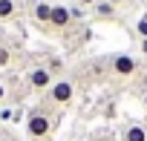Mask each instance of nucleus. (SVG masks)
<instances>
[{
    "label": "nucleus",
    "instance_id": "1",
    "mask_svg": "<svg viewBox=\"0 0 147 141\" xmlns=\"http://www.w3.org/2000/svg\"><path fill=\"white\" fill-rule=\"evenodd\" d=\"M52 130H55V118H52L46 109L35 107V109L29 112V118H26V132H29V138L40 141V138L52 135Z\"/></svg>",
    "mask_w": 147,
    "mask_h": 141
},
{
    "label": "nucleus",
    "instance_id": "2",
    "mask_svg": "<svg viewBox=\"0 0 147 141\" xmlns=\"http://www.w3.org/2000/svg\"><path fill=\"white\" fill-rule=\"evenodd\" d=\"M72 98H75V84L69 78H55V84L49 87V101L58 107H66Z\"/></svg>",
    "mask_w": 147,
    "mask_h": 141
},
{
    "label": "nucleus",
    "instance_id": "3",
    "mask_svg": "<svg viewBox=\"0 0 147 141\" xmlns=\"http://www.w3.org/2000/svg\"><path fill=\"white\" fill-rule=\"evenodd\" d=\"M110 69L118 75V78H130L133 72H138V58H133V55H124V52H118V55H110Z\"/></svg>",
    "mask_w": 147,
    "mask_h": 141
},
{
    "label": "nucleus",
    "instance_id": "4",
    "mask_svg": "<svg viewBox=\"0 0 147 141\" xmlns=\"http://www.w3.org/2000/svg\"><path fill=\"white\" fill-rule=\"evenodd\" d=\"M26 84H29V89H35V92H49V87L55 84V75L49 72L46 66H35V69H29L26 72Z\"/></svg>",
    "mask_w": 147,
    "mask_h": 141
},
{
    "label": "nucleus",
    "instance_id": "5",
    "mask_svg": "<svg viewBox=\"0 0 147 141\" xmlns=\"http://www.w3.org/2000/svg\"><path fill=\"white\" fill-rule=\"evenodd\" d=\"M72 23V15H69V6H52V23L55 29H66Z\"/></svg>",
    "mask_w": 147,
    "mask_h": 141
},
{
    "label": "nucleus",
    "instance_id": "6",
    "mask_svg": "<svg viewBox=\"0 0 147 141\" xmlns=\"http://www.w3.org/2000/svg\"><path fill=\"white\" fill-rule=\"evenodd\" d=\"M20 15V3L18 0H0V23H9Z\"/></svg>",
    "mask_w": 147,
    "mask_h": 141
},
{
    "label": "nucleus",
    "instance_id": "7",
    "mask_svg": "<svg viewBox=\"0 0 147 141\" xmlns=\"http://www.w3.org/2000/svg\"><path fill=\"white\" fill-rule=\"evenodd\" d=\"M121 141H147V130L141 124H130V127H124Z\"/></svg>",
    "mask_w": 147,
    "mask_h": 141
},
{
    "label": "nucleus",
    "instance_id": "8",
    "mask_svg": "<svg viewBox=\"0 0 147 141\" xmlns=\"http://www.w3.org/2000/svg\"><path fill=\"white\" fill-rule=\"evenodd\" d=\"M32 15H35V20L38 23H52V6L49 3H43V0H38V3H35V9H32Z\"/></svg>",
    "mask_w": 147,
    "mask_h": 141
},
{
    "label": "nucleus",
    "instance_id": "9",
    "mask_svg": "<svg viewBox=\"0 0 147 141\" xmlns=\"http://www.w3.org/2000/svg\"><path fill=\"white\" fill-rule=\"evenodd\" d=\"M92 9H95V15H98V17H115V6L110 3V0H98Z\"/></svg>",
    "mask_w": 147,
    "mask_h": 141
},
{
    "label": "nucleus",
    "instance_id": "10",
    "mask_svg": "<svg viewBox=\"0 0 147 141\" xmlns=\"http://www.w3.org/2000/svg\"><path fill=\"white\" fill-rule=\"evenodd\" d=\"M12 49L6 46V43H0V66H12Z\"/></svg>",
    "mask_w": 147,
    "mask_h": 141
},
{
    "label": "nucleus",
    "instance_id": "11",
    "mask_svg": "<svg viewBox=\"0 0 147 141\" xmlns=\"http://www.w3.org/2000/svg\"><path fill=\"white\" fill-rule=\"evenodd\" d=\"M46 69H49L52 75H58V72H63V60H61V58H49V60H46Z\"/></svg>",
    "mask_w": 147,
    "mask_h": 141
},
{
    "label": "nucleus",
    "instance_id": "12",
    "mask_svg": "<svg viewBox=\"0 0 147 141\" xmlns=\"http://www.w3.org/2000/svg\"><path fill=\"white\" fill-rule=\"evenodd\" d=\"M136 32L141 35V40H147V17H141V20L136 23Z\"/></svg>",
    "mask_w": 147,
    "mask_h": 141
},
{
    "label": "nucleus",
    "instance_id": "13",
    "mask_svg": "<svg viewBox=\"0 0 147 141\" xmlns=\"http://www.w3.org/2000/svg\"><path fill=\"white\" fill-rule=\"evenodd\" d=\"M69 15H72V20H81L87 12H84V6H72V9H69Z\"/></svg>",
    "mask_w": 147,
    "mask_h": 141
},
{
    "label": "nucleus",
    "instance_id": "14",
    "mask_svg": "<svg viewBox=\"0 0 147 141\" xmlns=\"http://www.w3.org/2000/svg\"><path fill=\"white\" fill-rule=\"evenodd\" d=\"M3 98H6V84L0 81V104H3Z\"/></svg>",
    "mask_w": 147,
    "mask_h": 141
},
{
    "label": "nucleus",
    "instance_id": "15",
    "mask_svg": "<svg viewBox=\"0 0 147 141\" xmlns=\"http://www.w3.org/2000/svg\"><path fill=\"white\" fill-rule=\"evenodd\" d=\"M141 87H144V92H147V69L141 72Z\"/></svg>",
    "mask_w": 147,
    "mask_h": 141
},
{
    "label": "nucleus",
    "instance_id": "16",
    "mask_svg": "<svg viewBox=\"0 0 147 141\" xmlns=\"http://www.w3.org/2000/svg\"><path fill=\"white\" fill-rule=\"evenodd\" d=\"M78 3H81V6H95L98 0H78Z\"/></svg>",
    "mask_w": 147,
    "mask_h": 141
},
{
    "label": "nucleus",
    "instance_id": "17",
    "mask_svg": "<svg viewBox=\"0 0 147 141\" xmlns=\"http://www.w3.org/2000/svg\"><path fill=\"white\" fill-rule=\"evenodd\" d=\"M141 55L147 58V40H141Z\"/></svg>",
    "mask_w": 147,
    "mask_h": 141
},
{
    "label": "nucleus",
    "instance_id": "18",
    "mask_svg": "<svg viewBox=\"0 0 147 141\" xmlns=\"http://www.w3.org/2000/svg\"><path fill=\"white\" fill-rule=\"evenodd\" d=\"M3 141H20V138H18V135H6Z\"/></svg>",
    "mask_w": 147,
    "mask_h": 141
},
{
    "label": "nucleus",
    "instance_id": "19",
    "mask_svg": "<svg viewBox=\"0 0 147 141\" xmlns=\"http://www.w3.org/2000/svg\"><path fill=\"white\" fill-rule=\"evenodd\" d=\"M110 3H113V6H121V3H124V0H110Z\"/></svg>",
    "mask_w": 147,
    "mask_h": 141
},
{
    "label": "nucleus",
    "instance_id": "20",
    "mask_svg": "<svg viewBox=\"0 0 147 141\" xmlns=\"http://www.w3.org/2000/svg\"><path fill=\"white\" fill-rule=\"evenodd\" d=\"M101 141H115V138H113V135H104V138H101Z\"/></svg>",
    "mask_w": 147,
    "mask_h": 141
},
{
    "label": "nucleus",
    "instance_id": "21",
    "mask_svg": "<svg viewBox=\"0 0 147 141\" xmlns=\"http://www.w3.org/2000/svg\"><path fill=\"white\" fill-rule=\"evenodd\" d=\"M43 3H49V6H52V3H55V0H43Z\"/></svg>",
    "mask_w": 147,
    "mask_h": 141
},
{
    "label": "nucleus",
    "instance_id": "22",
    "mask_svg": "<svg viewBox=\"0 0 147 141\" xmlns=\"http://www.w3.org/2000/svg\"><path fill=\"white\" fill-rule=\"evenodd\" d=\"M144 104H147V92H144Z\"/></svg>",
    "mask_w": 147,
    "mask_h": 141
}]
</instances>
